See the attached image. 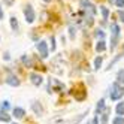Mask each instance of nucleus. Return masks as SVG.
<instances>
[{
  "instance_id": "nucleus-14",
  "label": "nucleus",
  "mask_w": 124,
  "mask_h": 124,
  "mask_svg": "<svg viewBox=\"0 0 124 124\" xmlns=\"http://www.w3.org/2000/svg\"><path fill=\"white\" fill-rule=\"evenodd\" d=\"M115 111H117L118 115H124V102H120L117 105V108H115Z\"/></svg>"
},
{
  "instance_id": "nucleus-22",
  "label": "nucleus",
  "mask_w": 124,
  "mask_h": 124,
  "mask_svg": "<svg viewBox=\"0 0 124 124\" xmlns=\"http://www.w3.org/2000/svg\"><path fill=\"white\" fill-rule=\"evenodd\" d=\"M115 3H117L120 8H124V0H115Z\"/></svg>"
},
{
  "instance_id": "nucleus-11",
  "label": "nucleus",
  "mask_w": 124,
  "mask_h": 124,
  "mask_svg": "<svg viewBox=\"0 0 124 124\" xmlns=\"http://www.w3.org/2000/svg\"><path fill=\"white\" fill-rule=\"evenodd\" d=\"M105 109V100L103 99H100L99 102H97V108H96V115H99V114H102V111Z\"/></svg>"
},
{
  "instance_id": "nucleus-15",
  "label": "nucleus",
  "mask_w": 124,
  "mask_h": 124,
  "mask_svg": "<svg viewBox=\"0 0 124 124\" xmlns=\"http://www.w3.org/2000/svg\"><path fill=\"white\" fill-rule=\"evenodd\" d=\"M105 48H106V45H105V42H103V40L97 42V45H96V51H97V52H103Z\"/></svg>"
},
{
  "instance_id": "nucleus-5",
  "label": "nucleus",
  "mask_w": 124,
  "mask_h": 124,
  "mask_svg": "<svg viewBox=\"0 0 124 124\" xmlns=\"http://www.w3.org/2000/svg\"><path fill=\"white\" fill-rule=\"evenodd\" d=\"M24 15H25V21L27 23H33L34 21V11H33V8L30 5H27L24 8Z\"/></svg>"
},
{
  "instance_id": "nucleus-4",
  "label": "nucleus",
  "mask_w": 124,
  "mask_h": 124,
  "mask_svg": "<svg viewBox=\"0 0 124 124\" xmlns=\"http://www.w3.org/2000/svg\"><path fill=\"white\" fill-rule=\"evenodd\" d=\"M36 48H38V51H39V54H40L42 58H46V57H48V46H46V42L40 40L38 45H36Z\"/></svg>"
},
{
  "instance_id": "nucleus-23",
  "label": "nucleus",
  "mask_w": 124,
  "mask_h": 124,
  "mask_svg": "<svg viewBox=\"0 0 124 124\" xmlns=\"http://www.w3.org/2000/svg\"><path fill=\"white\" fill-rule=\"evenodd\" d=\"M118 16L121 18V21L124 23V11H118Z\"/></svg>"
},
{
  "instance_id": "nucleus-25",
  "label": "nucleus",
  "mask_w": 124,
  "mask_h": 124,
  "mask_svg": "<svg viewBox=\"0 0 124 124\" xmlns=\"http://www.w3.org/2000/svg\"><path fill=\"white\" fill-rule=\"evenodd\" d=\"M55 40H54V38H51V43H52V45H51V48H52V51H54L55 49V43H54Z\"/></svg>"
},
{
  "instance_id": "nucleus-2",
  "label": "nucleus",
  "mask_w": 124,
  "mask_h": 124,
  "mask_svg": "<svg viewBox=\"0 0 124 124\" xmlns=\"http://www.w3.org/2000/svg\"><path fill=\"white\" fill-rule=\"evenodd\" d=\"M112 39H111V51L117 48L118 40H120V27L117 24H112Z\"/></svg>"
},
{
  "instance_id": "nucleus-8",
  "label": "nucleus",
  "mask_w": 124,
  "mask_h": 124,
  "mask_svg": "<svg viewBox=\"0 0 124 124\" xmlns=\"http://www.w3.org/2000/svg\"><path fill=\"white\" fill-rule=\"evenodd\" d=\"M82 6H84V9H85L87 12H90V15H94V14H96L94 6H93L91 3H88L87 0H82Z\"/></svg>"
},
{
  "instance_id": "nucleus-28",
  "label": "nucleus",
  "mask_w": 124,
  "mask_h": 124,
  "mask_svg": "<svg viewBox=\"0 0 124 124\" xmlns=\"http://www.w3.org/2000/svg\"><path fill=\"white\" fill-rule=\"evenodd\" d=\"M43 2H46V3H48V2H49V0H43Z\"/></svg>"
},
{
  "instance_id": "nucleus-17",
  "label": "nucleus",
  "mask_w": 124,
  "mask_h": 124,
  "mask_svg": "<svg viewBox=\"0 0 124 124\" xmlns=\"http://www.w3.org/2000/svg\"><path fill=\"white\" fill-rule=\"evenodd\" d=\"M11 27H12V30H16V29H18V21H16L15 16H11Z\"/></svg>"
},
{
  "instance_id": "nucleus-9",
  "label": "nucleus",
  "mask_w": 124,
  "mask_h": 124,
  "mask_svg": "<svg viewBox=\"0 0 124 124\" xmlns=\"http://www.w3.org/2000/svg\"><path fill=\"white\" fill-rule=\"evenodd\" d=\"M6 82L9 84V85H12V87H18L20 85V79L16 78V76H14V75H9L8 79H6Z\"/></svg>"
},
{
  "instance_id": "nucleus-12",
  "label": "nucleus",
  "mask_w": 124,
  "mask_h": 124,
  "mask_svg": "<svg viewBox=\"0 0 124 124\" xmlns=\"http://www.w3.org/2000/svg\"><path fill=\"white\" fill-rule=\"evenodd\" d=\"M100 115H102V124H108V118H109V109H105V112H102Z\"/></svg>"
},
{
  "instance_id": "nucleus-27",
  "label": "nucleus",
  "mask_w": 124,
  "mask_h": 124,
  "mask_svg": "<svg viewBox=\"0 0 124 124\" xmlns=\"http://www.w3.org/2000/svg\"><path fill=\"white\" fill-rule=\"evenodd\" d=\"M3 18V12H2V8H0V20Z\"/></svg>"
},
{
  "instance_id": "nucleus-20",
  "label": "nucleus",
  "mask_w": 124,
  "mask_h": 124,
  "mask_svg": "<svg viewBox=\"0 0 124 124\" xmlns=\"http://www.w3.org/2000/svg\"><path fill=\"white\" fill-rule=\"evenodd\" d=\"M96 36H97V38H100V39H103V38H105V31L97 30V31H96Z\"/></svg>"
},
{
  "instance_id": "nucleus-6",
  "label": "nucleus",
  "mask_w": 124,
  "mask_h": 124,
  "mask_svg": "<svg viewBox=\"0 0 124 124\" xmlns=\"http://www.w3.org/2000/svg\"><path fill=\"white\" fill-rule=\"evenodd\" d=\"M31 109L36 112L38 115H42V114H43V108H42V105H40L39 102H36V100H33V102H31Z\"/></svg>"
},
{
  "instance_id": "nucleus-13",
  "label": "nucleus",
  "mask_w": 124,
  "mask_h": 124,
  "mask_svg": "<svg viewBox=\"0 0 124 124\" xmlns=\"http://www.w3.org/2000/svg\"><path fill=\"white\" fill-rule=\"evenodd\" d=\"M0 121H5V123H9L11 121V115H8V112H0Z\"/></svg>"
},
{
  "instance_id": "nucleus-21",
  "label": "nucleus",
  "mask_w": 124,
  "mask_h": 124,
  "mask_svg": "<svg viewBox=\"0 0 124 124\" xmlns=\"http://www.w3.org/2000/svg\"><path fill=\"white\" fill-rule=\"evenodd\" d=\"M2 109H3L5 112L9 109V102H3V103H2Z\"/></svg>"
},
{
  "instance_id": "nucleus-26",
  "label": "nucleus",
  "mask_w": 124,
  "mask_h": 124,
  "mask_svg": "<svg viewBox=\"0 0 124 124\" xmlns=\"http://www.w3.org/2000/svg\"><path fill=\"white\" fill-rule=\"evenodd\" d=\"M91 124H99V118L94 117V118H93V121H91Z\"/></svg>"
},
{
  "instance_id": "nucleus-18",
  "label": "nucleus",
  "mask_w": 124,
  "mask_h": 124,
  "mask_svg": "<svg viewBox=\"0 0 124 124\" xmlns=\"http://www.w3.org/2000/svg\"><path fill=\"white\" fill-rule=\"evenodd\" d=\"M112 124H124V118H123V117H117V118H114Z\"/></svg>"
},
{
  "instance_id": "nucleus-1",
  "label": "nucleus",
  "mask_w": 124,
  "mask_h": 124,
  "mask_svg": "<svg viewBox=\"0 0 124 124\" xmlns=\"http://www.w3.org/2000/svg\"><path fill=\"white\" fill-rule=\"evenodd\" d=\"M124 96V87H121L118 82H114L111 87V99L112 100H118Z\"/></svg>"
},
{
  "instance_id": "nucleus-7",
  "label": "nucleus",
  "mask_w": 124,
  "mask_h": 124,
  "mask_svg": "<svg viewBox=\"0 0 124 124\" xmlns=\"http://www.w3.org/2000/svg\"><path fill=\"white\" fill-rule=\"evenodd\" d=\"M30 79H31L33 85H40L42 81H43V78L40 75H38V73H30Z\"/></svg>"
},
{
  "instance_id": "nucleus-16",
  "label": "nucleus",
  "mask_w": 124,
  "mask_h": 124,
  "mask_svg": "<svg viewBox=\"0 0 124 124\" xmlns=\"http://www.w3.org/2000/svg\"><path fill=\"white\" fill-rule=\"evenodd\" d=\"M102 63H103V58H102V57H97V58L94 60V69H96V70H99L100 66H102Z\"/></svg>"
},
{
  "instance_id": "nucleus-24",
  "label": "nucleus",
  "mask_w": 124,
  "mask_h": 124,
  "mask_svg": "<svg viewBox=\"0 0 124 124\" xmlns=\"http://www.w3.org/2000/svg\"><path fill=\"white\" fill-rule=\"evenodd\" d=\"M5 5L6 6H12L14 5V0H5Z\"/></svg>"
},
{
  "instance_id": "nucleus-10",
  "label": "nucleus",
  "mask_w": 124,
  "mask_h": 124,
  "mask_svg": "<svg viewBox=\"0 0 124 124\" xmlns=\"http://www.w3.org/2000/svg\"><path fill=\"white\" fill-rule=\"evenodd\" d=\"M24 115H25V111L23 108H15L14 109V117L15 118H23Z\"/></svg>"
},
{
  "instance_id": "nucleus-19",
  "label": "nucleus",
  "mask_w": 124,
  "mask_h": 124,
  "mask_svg": "<svg viewBox=\"0 0 124 124\" xmlns=\"http://www.w3.org/2000/svg\"><path fill=\"white\" fill-rule=\"evenodd\" d=\"M102 14H103V18H105V20L109 16V11L106 9V8H102Z\"/></svg>"
},
{
  "instance_id": "nucleus-3",
  "label": "nucleus",
  "mask_w": 124,
  "mask_h": 124,
  "mask_svg": "<svg viewBox=\"0 0 124 124\" xmlns=\"http://www.w3.org/2000/svg\"><path fill=\"white\" fill-rule=\"evenodd\" d=\"M73 96H75V99H76V100H79V102L85 99L87 93H85V88H84V85H82V84H79V85H78V91L73 88Z\"/></svg>"
}]
</instances>
